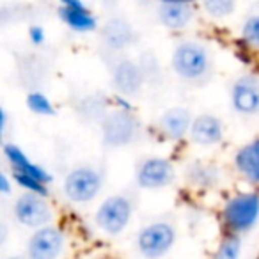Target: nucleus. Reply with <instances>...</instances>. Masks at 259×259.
Wrapping results in <instances>:
<instances>
[{
  "label": "nucleus",
  "instance_id": "1",
  "mask_svg": "<svg viewBox=\"0 0 259 259\" xmlns=\"http://www.w3.org/2000/svg\"><path fill=\"white\" fill-rule=\"evenodd\" d=\"M174 75L190 85H204L213 73V59L208 47L201 41L185 39L178 43L170 55Z\"/></svg>",
  "mask_w": 259,
  "mask_h": 259
},
{
  "label": "nucleus",
  "instance_id": "2",
  "mask_svg": "<svg viewBox=\"0 0 259 259\" xmlns=\"http://www.w3.org/2000/svg\"><path fill=\"white\" fill-rule=\"evenodd\" d=\"M259 222V192H236L224 201L220 224L226 234L243 236Z\"/></svg>",
  "mask_w": 259,
  "mask_h": 259
},
{
  "label": "nucleus",
  "instance_id": "3",
  "mask_svg": "<svg viewBox=\"0 0 259 259\" xmlns=\"http://www.w3.org/2000/svg\"><path fill=\"white\" fill-rule=\"evenodd\" d=\"M100 132L107 148H128L141 135V121L130 107H115L100 119Z\"/></svg>",
  "mask_w": 259,
  "mask_h": 259
},
{
  "label": "nucleus",
  "instance_id": "4",
  "mask_svg": "<svg viewBox=\"0 0 259 259\" xmlns=\"http://www.w3.org/2000/svg\"><path fill=\"white\" fill-rule=\"evenodd\" d=\"M103 185L105 174L100 167L93 163H80L66 172L62 180V194L69 202L83 206L96 201L103 190Z\"/></svg>",
  "mask_w": 259,
  "mask_h": 259
},
{
  "label": "nucleus",
  "instance_id": "5",
  "mask_svg": "<svg viewBox=\"0 0 259 259\" xmlns=\"http://www.w3.org/2000/svg\"><path fill=\"white\" fill-rule=\"evenodd\" d=\"M135 213V201L128 194H112L100 202L94 211V224L105 236H121L128 229Z\"/></svg>",
  "mask_w": 259,
  "mask_h": 259
},
{
  "label": "nucleus",
  "instance_id": "6",
  "mask_svg": "<svg viewBox=\"0 0 259 259\" xmlns=\"http://www.w3.org/2000/svg\"><path fill=\"white\" fill-rule=\"evenodd\" d=\"M178 231L170 220H151L135 234V248L142 259H162L174 248Z\"/></svg>",
  "mask_w": 259,
  "mask_h": 259
},
{
  "label": "nucleus",
  "instance_id": "7",
  "mask_svg": "<svg viewBox=\"0 0 259 259\" xmlns=\"http://www.w3.org/2000/svg\"><path fill=\"white\" fill-rule=\"evenodd\" d=\"M11 215L16 224L27 229H39L48 224H54L55 213L48 197L34 192H25L16 195L13 202Z\"/></svg>",
  "mask_w": 259,
  "mask_h": 259
},
{
  "label": "nucleus",
  "instance_id": "8",
  "mask_svg": "<svg viewBox=\"0 0 259 259\" xmlns=\"http://www.w3.org/2000/svg\"><path fill=\"white\" fill-rule=\"evenodd\" d=\"M176 167L165 156H146L135 167V183L141 190H163L176 181Z\"/></svg>",
  "mask_w": 259,
  "mask_h": 259
},
{
  "label": "nucleus",
  "instance_id": "9",
  "mask_svg": "<svg viewBox=\"0 0 259 259\" xmlns=\"http://www.w3.org/2000/svg\"><path fill=\"white\" fill-rule=\"evenodd\" d=\"M66 247V236L61 227L48 224L34 229L25 245V254L29 259H61Z\"/></svg>",
  "mask_w": 259,
  "mask_h": 259
},
{
  "label": "nucleus",
  "instance_id": "10",
  "mask_svg": "<svg viewBox=\"0 0 259 259\" xmlns=\"http://www.w3.org/2000/svg\"><path fill=\"white\" fill-rule=\"evenodd\" d=\"M231 107L240 117H257L259 115V75L241 73L229 91Z\"/></svg>",
  "mask_w": 259,
  "mask_h": 259
},
{
  "label": "nucleus",
  "instance_id": "11",
  "mask_svg": "<svg viewBox=\"0 0 259 259\" xmlns=\"http://www.w3.org/2000/svg\"><path fill=\"white\" fill-rule=\"evenodd\" d=\"M146 78H148V75H146L144 68L132 59H119L112 66V87L126 100L139 96L142 93Z\"/></svg>",
  "mask_w": 259,
  "mask_h": 259
},
{
  "label": "nucleus",
  "instance_id": "12",
  "mask_svg": "<svg viewBox=\"0 0 259 259\" xmlns=\"http://www.w3.org/2000/svg\"><path fill=\"white\" fill-rule=\"evenodd\" d=\"M224 137H226V124L217 114L201 112L194 115L190 134H188L192 144L199 148H213V146L222 144Z\"/></svg>",
  "mask_w": 259,
  "mask_h": 259
},
{
  "label": "nucleus",
  "instance_id": "13",
  "mask_svg": "<svg viewBox=\"0 0 259 259\" xmlns=\"http://www.w3.org/2000/svg\"><path fill=\"white\" fill-rule=\"evenodd\" d=\"M194 121V115L187 107L181 105H174L169 107L160 114L158 122H156V130L165 141L178 142L183 141L190 134V126Z\"/></svg>",
  "mask_w": 259,
  "mask_h": 259
},
{
  "label": "nucleus",
  "instance_id": "14",
  "mask_svg": "<svg viewBox=\"0 0 259 259\" xmlns=\"http://www.w3.org/2000/svg\"><path fill=\"white\" fill-rule=\"evenodd\" d=\"M183 180L195 190H215L224 180V172L219 163L209 160H190L183 167Z\"/></svg>",
  "mask_w": 259,
  "mask_h": 259
},
{
  "label": "nucleus",
  "instance_id": "15",
  "mask_svg": "<svg viewBox=\"0 0 259 259\" xmlns=\"http://www.w3.org/2000/svg\"><path fill=\"white\" fill-rule=\"evenodd\" d=\"M2 155H4L11 172L27 174V176H32V178H36V180L45 181L47 185H50L52 181H54V176H52L43 165L34 162V160L30 158L18 144H15V142H4V144H2Z\"/></svg>",
  "mask_w": 259,
  "mask_h": 259
},
{
  "label": "nucleus",
  "instance_id": "16",
  "mask_svg": "<svg viewBox=\"0 0 259 259\" xmlns=\"http://www.w3.org/2000/svg\"><path fill=\"white\" fill-rule=\"evenodd\" d=\"M233 167L245 183L257 187L259 185V135L241 144L234 151Z\"/></svg>",
  "mask_w": 259,
  "mask_h": 259
},
{
  "label": "nucleus",
  "instance_id": "17",
  "mask_svg": "<svg viewBox=\"0 0 259 259\" xmlns=\"http://www.w3.org/2000/svg\"><path fill=\"white\" fill-rule=\"evenodd\" d=\"M101 41L112 52H122L135 41V32L128 22L112 18L101 29Z\"/></svg>",
  "mask_w": 259,
  "mask_h": 259
},
{
  "label": "nucleus",
  "instance_id": "18",
  "mask_svg": "<svg viewBox=\"0 0 259 259\" xmlns=\"http://www.w3.org/2000/svg\"><path fill=\"white\" fill-rule=\"evenodd\" d=\"M158 20L169 30H183L194 20V2L185 4H160Z\"/></svg>",
  "mask_w": 259,
  "mask_h": 259
},
{
  "label": "nucleus",
  "instance_id": "19",
  "mask_svg": "<svg viewBox=\"0 0 259 259\" xmlns=\"http://www.w3.org/2000/svg\"><path fill=\"white\" fill-rule=\"evenodd\" d=\"M59 16H61L62 23H64L68 29L75 30V32H82V34L93 32L98 27L96 16L85 8V4L73 6V8L61 6V8H59Z\"/></svg>",
  "mask_w": 259,
  "mask_h": 259
},
{
  "label": "nucleus",
  "instance_id": "20",
  "mask_svg": "<svg viewBox=\"0 0 259 259\" xmlns=\"http://www.w3.org/2000/svg\"><path fill=\"white\" fill-rule=\"evenodd\" d=\"M25 105L32 114L41 117H52L55 115V105L50 98L41 91H30L25 98Z\"/></svg>",
  "mask_w": 259,
  "mask_h": 259
},
{
  "label": "nucleus",
  "instance_id": "21",
  "mask_svg": "<svg viewBox=\"0 0 259 259\" xmlns=\"http://www.w3.org/2000/svg\"><path fill=\"white\" fill-rule=\"evenodd\" d=\"M240 255H241V236L224 234L215 254L209 259H240Z\"/></svg>",
  "mask_w": 259,
  "mask_h": 259
},
{
  "label": "nucleus",
  "instance_id": "22",
  "mask_svg": "<svg viewBox=\"0 0 259 259\" xmlns=\"http://www.w3.org/2000/svg\"><path fill=\"white\" fill-rule=\"evenodd\" d=\"M201 6L208 16L215 20H222L234 13L236 0H201Z\"/></svg>",
  "mask_w": 259,
  "mask_h": 259
},
{
  "label": "nucleus",
  "instance_id": "23",
  "mask_svg": "<svg viewBox=\"0 0 259 259\" xmlns=\"http://www.w3.org/2000/svg\"><path fill=\"white\" fill-rule=\"evenodd\" d=\"M240 37L247 47L259 50V15L248 16L240 29Z\"/></svg>",
  "mask_w": 259,
  "mask_h": 259
},
{
  "label": "nucleus",
  "instance_id": "24",
  "mask_svg": "<svg viewBox=\"0 0 259 259\" xmlns=\"http://www.w3.org/2000/svg\"><path fill=\"white\" fill-rule=\"evenodd\" d=\"M29 39L34 47H41V45H45V41H47V32H45L43 27L32 25L29 29Z\"/></svg>",
  "mask_w": 259,
  "mask_h": 259
},
{
  "label": "nucleus",
  "instance_id": "25",
  "mask_svg": "<svg viewBox=\"0 0 259 259\" xmlns=\"http://www.w3.org/2000/svg\"><path fill=\"white\" fill-rule=\"evenodd\" d=\"M13 185H16V183H15V180H13L11 172H8V170H2V172H0V194H2V195H11Z\"/></svg>",
  "mask_w": 259,
  "mask_h": 259
},
{
  "label": "nucleus",
  "instance_id": "26",
  "mask_svg": "<svg viewBox=\"0 0 259 259\" xmlns=\"http://www.w3.org/2000/svg\"><path fill=\"white\" fill-rule=\"evenodd\" d=\"M6 126H8V112L6 108H0V134L6 135Z\"/></svg>",
  "mask_w": 259,
  "mask_h": 259
},
{
  "label": "nucleus",
  "instance_id": "27",
  "mask_svg": "<svg viewBox=\"0 0 259 259\" xmlns=\"http://www.w3.org/2000/svg\"><path fill=\"white\" fill-rule=\"evenodd\" d=\"M59 4L66 6V8H73V6H82L83 0H59Z\"/></svg>",
  "mask_w": 259,
  "mask_h": 259
},
{
  "label": "nucleus",
  "instance_id": "28",
  "mask_svg": "<svg viewBox=\"0 0 259 259\" xmlns=\"http://www.w3.org/2000/svg\"><path fill=\"white\" fill-rule=\"evenodd\" d=\"M160 4H185V2H194V0H158Z\"/></svg>",
  "mask_w": 259,
  "mask_h": 259
},
{
  "label": "nucleus",
  "instance_id": "29",
  "mask_svg": "<svg viewBox=\"0 0 259 259\" xmlns=\"http://www.w3.org/2000/svg\"><path fill=\"white\" fill-rule=\"evenodd\" d=\"M4 259H29L27 254H11V255H6Z\"/></svg>",
  "mask_w": 259,
  "mask_h": 259
},
{
  "label": "nucleus",
  "instance_id": "30",
  "mask_svg": "<svg viewBox=\"0 0 259 259\" xmlns=\"http://www.w3.org/2000/svg\"><path fill=\"white\" fill-rule=\"evenodd\" d=\"M255 259H259V254H257V255H255Z\"/></svg>",
  "mask_w": 259,
  "mask_h": 259
}]
</instances>
